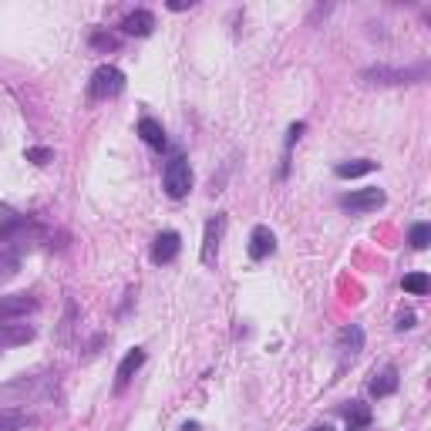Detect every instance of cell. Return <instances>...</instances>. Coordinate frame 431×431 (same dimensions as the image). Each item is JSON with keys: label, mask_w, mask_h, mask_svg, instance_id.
Wrapping results in <instances>:
<instances>
[{"label": "cell", "mask_w": 431, "mask_h": 431, "mask_svg": "<svg viewBox=\"0 0 431 431\" xmlns=\"http://www.w3.org/2000/svg\"><path fill=\"white\" fill-rule=\"evenodd\" d=\"M91 44H95V48H102V51H115V48H118V38H112V34H102V31H95V34H91Z\"/></svg>", "instance_id": "cb8c5ba5"}, {"label": "cell", "mask_w": 431, "mask_h": 431, "mask_svg": "<svg viewBox=\"0 0 431 431\" xmlns=\"http://www.w3.org/2000/svg\"><path fill=\"white\" fill-rule=\"evenodd\" d=\"M341 415L347 418V431H368L371 408L364 401H347V405H341Z\"/></svg>", "instance_id": "4fadbf2b"}, {"label": "cell", "mask_w": 431, "mask_h": 431, "mask_svg": "<svg viewBox=\"0 0 431 431\" xmlns=\"http://www.w3.org/2000/svg\"><path fill=\"white\" fill-rule=\"evenodd\" d=\"M310 431H334L330 425H317V428H310Z\"/></svg>", "instance_id": "4316f807"}, {"label": "cell", "mask_w": 431, "mask_h": 431, "mask_svg": "<svg viewBox=\"0 0 431 431\" xmlns=\"http://www.w3.org/2000/svg\"><path fill=\"white\" fill-rule=\"evenodd\" d=\"M24 159L27 162H34V165H48L54 159V152L48 149V145H34V149H27L24 152Z\"/></svg>", "instance_id": "603a6c76"}, {"label": "cell", "mask_w": 431, "mask_h": 431, "mask_svg": "<svg viewBox=\"0 0 431 431\" xmlns=\"http://www.w3.org/2000/svg\"><path fill=\"white\" fill-rule=\"evenodd\" d=\"M24 226H27V219L21 213H14L11 206H4V209H0V240H14Z\"/></svg>", "instance_id": "e0dca14e"}, {"label": "cell", "mask_w": 431, "mask_h": 431, "mask_svg": "<svg viewBox=\"0 0 431 431\" xmlns=\"http://www.w3.org/2000/svg\"><path fill=\"white\" fill-rule=\"evenodd\" d=\"M425 64H418V68H384V64H378V68H368V71H361V81L364 85H411V81H418V78H425Z\"/></svg>", "instance_id": "7a4b0ae2"}, {"label": "cell", "mask_w": 431, "mask_h": 431, "mask_svg": "<svg viewBox=\"0 0 431 431\" xmlns=\"http://www.w3.org/2000/svg\"><path fill=\"white\" fill-rule=\"evenodd\" d=\"M408 243H411V250H425L431 243V226L428 223H415L411 233H408Z\"/></svg>", "instance_id": "7402d4cb"}, {"label": "cell", "mask_w": 431, "mask_h": 431, "mask_svg": "<svg viewBox=\"0 0 431 431\" xmlns=\"http://www.w3.org/2000/svg\"><path fill=\"white\" fill-rule=\"evenodd\" d=\"M179 250H182V236H179L176 229H165V233H159L152 243V263H159V267L172 263L179 256Z\"/></svg>", "instance_id": "9c48e42d"}, {"label": "cell", "mask_w": 431, "mask_h": 431, "mask_svg": "<svg viewBox=\"0 0 431 431\" xmlns=\"http://www.w3.org/2000/svg\"><path fill=\"white\" fill-rule=\"evenodd\" d=\"M152 27H155V14L145 11V7L125 14V21H122V31L132 34V38H149V34H152Z\"/></svg>", "instance_id": "8fae6325"}, {"label": "cell", "mask_w": 431, "mask_h": 431, "mask_svg": "<svg viewBox=\"0 0 431 431\" xmlns=\"http://www.w3.org/2000/svg\"><path fill=\"white\" fill-rule=\"evenodd\" d=\"M122 88H125V75H122L115 64H102V68L91 75L88 95L91 98H115Z\"/></svg>", "instance_id": "277c9868"}, {"label": "cell", "mask_w": 431, "mask_h": 431, "mask_svg": "<svg viewBox=\"0 0 431 431\" xmlns=\"http://www.w3.org/2000/svg\"><path fill=\"white\" fill-rule=\"evenodd\" d=\"M374 169H378V162H371V159H357V162H341L334 172H337V179H357V176L374 172Z\"/></svg>", "instance_id": "d6986e66"}, {"label": "cell", "mask_w": 431, "mask_h": 431, "mask_svg": "<svg viewBox=\"0 0 431 431\" xmlns=\"http://www.w3.org/2000/svg\"><path fill=\"white\" fill-rule=\"evenodd\" d=\"M162 186L169 192V199H182L189 196L192 189V169H189V159L186 155H172L162 169Z\"/></svg>", "instance_id": "6da1fadb"}, {"label": "cell", "mask_w": 431, "mask_h": 431, "mask_svg": "<svg viewBox=\"0 0 431 431\" xmlns=\"http://www.w3.org/2000/svg\"><path fill=\"white\" fill-rule=\"evenodd\" d=\"M145 364V351L142 347H135V351H128L125 357H122V364H118V374H115V381H118V388H125L128 381L139 374V368Z\"/></svg>", "instance_id": "9a60e30c"}, {"label": "cell", "mask_w": 431, "mask_h": 431, "mask_svg": "<svg viewBox=\"0 0 431 431\" xmlns=\"http://www.w3.org/2000/svg\"><path fill=\"white\" fill-rule=\"evenodd\" d=\"M196 0H169V11H189Z\"/></svg>", "instance_id": "484cf974"}, {"label": "cell", "mask_w": 431, "mask_h": 431, "mask_svg": "<svg viewBox=\"0 0 431 431\" xmlns=\"http://www.w3.org/2000/svg\"><path fill=\"white\" fill-rule=\"evenodd\" d=\"M411 327H415V314H411V310H405V314L398 317V330H411Z\"/></svg>", "instance_id": "d4e9b609"}, {"label": "cell", "mask_w": 431, "mask_h": 431, "mask_svg": "<svg viewBox=\"0 0 431 431\" xmlns=\"http://www.w3.org/2000/svg\"><path fill=\"white\" fill-rule=\"evenodd\" d=\"M384 189H378V186H368V189H357L351 192V196H344L341 206L347 209V213H374V209H381L384 206Z\"/></svg>", "instance_id": "52a82bcc"}, {"label": "cell", "mask_w": 431, "mask_h": 431, "mask_svg": "<svg viewBox=\"0 0 431 431\" xmlns=\"http://www.w3.org/2000/svg\"><path fill=\"white\" fill-rule=\"evenodd\" d=\"M361 351H364V327H357V324L344 327L341 334H337V357H341V368L354 364L357 357H361Z\"/></svg>", "instance_id": "8992f818"}, {"label": "cell", "mask_w": 431, "mask_h": 431, "mask_svg": "<svg viewBox=\"0 0 431 431\" xmlns=\"http://www.w3.org/2000/svg\"><path fill=\"white\" fill-rule=\"evenodd\" d=\"M401 287H405V293H411V297H425V293L431 290V280H428V273H408V277L401 280Z\"/></svg>", "instance_id": "44dd1931"}, {"label": "cell", "mask_w": 431, "mask_h": 431, "mask_svg": "<svg viewBox=\"0 0 431 431\" xmlns=\"http://www.w3.org/2000/svg\"><path fill=\"white\" fill-rule=\"evenodd\" d=\"M223 233H226V213L213 216L206 223V233H203V250H199V260L203 267H213L216 256H219V243H223Z\"/></svg>", "instance_id": "5b68a950"}, {"label": "cell", "mask_w": 431, "mask_h": 431, "mask_svg": "<svg viewBox=\"0 0 431 431\" xmlns=\"http://www.w3.org/2000/svg\"><path fill=\"white\" fill-rule=\"evenodd\" d=\"M139 135L145 145H152V149H159L162 152L165 145H169V139H165V128L155 122V118H142L139 122Z\"/></svg>", "instance_id": "2e32d148"}, {"label": "cell", "mask_w": 431, "mask_h": 431, "mask_svg": "<svg viewBox=\"0 0 431 431\" xmlns=\"http://www.w3.org/2000/svg\"><path fill=\"white\" fill-rule=\"evenodd\" d=\"M371 398H391L394 391H398V368H381L378 374H374V381H371Z\"/></svg>", "instance_id": "5bb4252c"}, {"label": "cell", "mask_w": 431, "mask_h": 431, "mask_svg": "<svg viewBox=\"0 0 431 431\" xmlns=\"http://www.w3.org/2000/svg\"><path fill=\"white\" fill-rule=\"evenodd\" d=\"M277 253V236H273V229L270 226H253L250 233V260H267V256Z\"/></svg>", "instance_id": "30bf717a"}, {"label": "cell", "mask_w": 431, "mask_h": 431, "mask_svg": "<svg viewBox=\"0 0 431 431\" xmlns=\"http://www.w3.org/2000/svg\"><path fill=\"white\" fill-rule=\"evenodd\" d=\"M27 425H31V415H27V411L0 408V431H24Z\"/></svg>", "instance_id": "ac0fdd59"}, {"label": "cell", "mask_w": 431, "mask_h": 431, "mask_svg": "<svg viewBox=\"0 0 431 431\" xmlns=\"http://www.w3.org/2000/svg\"><path fill=\"white\" fill-rule=\"evenodd\" d=\"M31 310H38V300L31 293H7V297H0V324L27 317Z\"/></svg>", "instance_id": "ba28073f"}, {"label": "cell", "mask_w": 431, "mask_h": 431, "mask_svg": "<svg viewBox=\"0 0 431 431\" xmlns=\"http://www.w3.org/2000/svg\"><path fill=\"white\" fill-rule=\"evenodd\" d=\"M34 341V327L27 324H0V347H21V344H31Z\"/></svg>", "instance_id": "7c38bea8"}, {"label": "cell", "mask_w": 431, "mask_h": 431, "mask_svg": "<svg viewBox=\"0 0 431 431\" xmlns=\"http://www.w3.org/2000/svg\"><path fill=\"white\" fill-rule=\"evenodd\" d=\"M17 270H21V256L11 253V250H0V287H4L7 280L17 277Z\"/></svg>", "instance_id": "ffe728a7"}, {"label": "cell", "mask_w": 431, "mask_h": 431, "mask_svg": "<svg viewBox=\"0 0 431 431\" xmlns=\"http://www.w3.org/2000/svg\"><path fill=\"white\" fill-rule=\"evenodd\" d=\"M48 374H41V378H17L11 381L7 388H0V401H14V405H27V401H34L41 394L48 391Z\"/></svg>", "instance_id": "3957f363"}]
</instances>
